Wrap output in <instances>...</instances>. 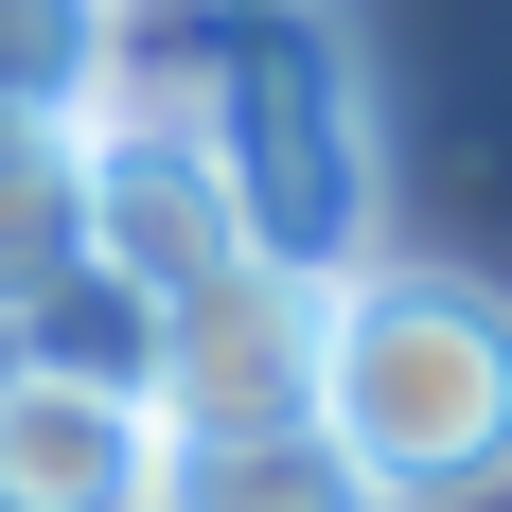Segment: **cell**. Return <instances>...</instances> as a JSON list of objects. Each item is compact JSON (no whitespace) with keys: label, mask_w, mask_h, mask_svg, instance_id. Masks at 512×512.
Here are the masks:
<instances>
[{"label":"cell","mask_w":512,"mask_h":512,"mask_svg":"<svg viewBox=\"0 0 512 512\" xmlns=\"http://www.w3.org/2000/svg\"><path fill=\"white\" fill-rule=\"evenodd\" d=\"M318 442L389 512L512 495V301L477 265H354L318 336Z\"/></svg>","instance_id":"cell-1"},{"label":"cell","mask_w":512,"mask_h":512,"mask_svg":"<svg viewBox=\"0 0 512 512\" xmlns=\"http://www.w3.org/2000/svg\"><path fill=\"white\" fill-rule=\"evenodd\" d=\"M212 159H230V212H248V265H301V283H354L389 265V142H371L354 53L318 36L301 0H230V53H212Z\"/></svg>","instance_id":"cell-2"},{"label":"cell","mask_w":512,"mask_h":512,"mask_svg":"<svg viewBox=\"0 0 512 512\" xmlns=\"http://www.w3.org/2000/svg\"><path fill=\"white\" fill-rule=\"evenodd\" d=\"M318 336H336V283H301V265H230L195 301H159V336H142L159 442H283V424H318Z\"/></svg>","instance_id":"cell-3"},{"label":"cell","mask_w":512,"mask_h":512,"mask_svg":"<svg viewBox=\"0 0 512 512\" xmlns=\"http://www.w3.org/2000/svg\"><path fill=\"white\" fill-rule=\"evenodd\" d=\"M89 265L124 283V301H195V283H230L248 265V212H230V159L177 142V124H89Z\"/></svg>","instance_id":"cell-4"},{"label":"cell","mask_w":512,"mask_h":512,"mask_svg":"<svg viewBox=\"0 0 512 512\" xmlns=\"http://www.w3.org/2000/svg\"><path fill=\"white\" fill-rule=\"evenodd\" d=\"M177 442H159L142 371H53L18 354L0 371V512H159Z\"/></svg>","instance_id":"cell-5"},{"label":"cell","mask_w":512,"mask_h":512,"mask_svg":"<svg viewBox=\"0 0 512 512\" xmlns=\"http://www.w3.org/2000/svg\"><path fill=\"white\" fill-rule=\"evenodd\" d=\"M89 283V142L71 124H0V318L36 336Z\"/></svg>","instance_id":"cell-6"},{"label":"cell","mask_w":512,"mask_h":512,"mask_svg":"<svg viewBox=\"0 0 512 512\" xmlns=\"http://www.w3.org/2000/svg\"><path fill=\"white\" fill-rule=\"evenodd\" d=\"M159 512H389V495H371L318 424H283V442H177Z\"/></svg>","instance_id":"cell-7"},{"label":"cell","mask_w":512,"mask_h":512,"mask_svg":"<svg viewBox=\"0 0 512 512\" xmlns=\"http://www.w3.org/2000/svg\"><path fill=\"white\" fill-rule=\"evenodd\" d=\"M106 0H0V124H89Z\"/></svg>","instance_id":"cell-8"},{"label":"cell","mask_w":512,"mask_h":512,"mask_svg":"<svg viewBox=\"0 0 512 512\" xmlns=\"http://www.w3.org/2000/svg\"><path fill=\"white\" fill-rule=\"evenodd\" d=\"M18 354H36V336H18V318H0V371H18Z\"/></svg>","instance_id":"cell-9"}]
</instances>
